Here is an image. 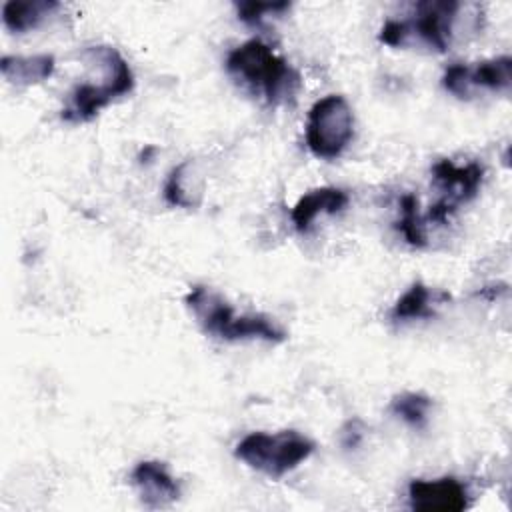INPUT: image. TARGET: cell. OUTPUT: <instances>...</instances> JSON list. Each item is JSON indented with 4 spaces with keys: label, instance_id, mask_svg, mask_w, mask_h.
I'll list each match as a JSON object with an SVG mask.
<instances>
[{
    "label": "cell",
    "instance_id": "1",
    "mask_svg": "<svg viewBox=\"0 0 512 512\" xmlns=\"http://www.w3.org/2000/svg\"><path fill=\"white\" fill-rule=\"evenodd\" d=\"M226 72L250 94L268 104H286L300 90V74L266 42L252 38L226 56Z\"/></svg>",
    "mask_w": 512,
    "mask_h": 512
},
{
    "label": "cell",
    "instance_id": "2",
    "mask_svg": "<svg viewBox=\"0 0 512 512\" xmlns=\"http://www.w3.org/2000/svg\"><path fill=\"white\" fill-rule=\"evenodd\" d=\"M184 304L196 318L200 330L218 340H262L268 344H280L288 338L286 330L278 326L270 316L260 312L236 314L224 296L202 284H196L188 290Z\"/></svg>",
    "mask_w": 512,
    "mask_h": 512
},
{
    "label": "cell",
    "instance_id": "3",
    "mask_svg": "<svg viewBox=\"0 0 512 512\" xmlns=\"http://www.w3.org/2000/svg\"><path fill=\"white\" fill-rule=\"evenodd\" d=\"M82 54L84 58H88V62L96 64V68L100 70V78L98 82L86 80L70 90L60 112L62 120L70 124L90 122L110 102L124 94H130L136 84L130 64L116 48L96 44L86 48Z\"/></svg>",
    "mask_w": 512,
    "mask_h": 512
},
{
    "label": "cell",
    "instance_id": "4",
    "mask_svg": "<svg viewBox=\"0 0 512 512\" xmlns=\"http://www.w3.org/2000/svg\"><path fill=\"white\" fill-rule=\"evenodd\" d=\"M460 2L454 0H428L418 2L410 18L386 20L380 28L378 40L392 48L422 44L434 52H446L452 44Z\"/></svg>",
    "mask_w": 512,
    "mask_h": 512
},
{
    "label": "cell",
    "instance_id": "5",
    "mask_svg": "<svg viewBox=\"0 0 512 512\" xmlns=\"http://www.w3.org/2000/svg\"><path fill=\"white\" fill-rule=\"evenodd\" d=\"M314 448V440L296 430H280L274 434L250 432L236 444L234 456L248 468L272 480H280L306 462Z\"/></svg>",
    "mask_w": 512,
    "mask_h": 512
},
{
    "label": "cell",
    "instance_id": "6",
    "mask_svg": "<svg viewBox=\"0 0 512 512\" xmlns=\"http://www.w3.org/2000/svg\"><path fill=\"white\" fill-rule=\"evenodd\" d=\"M354 138V112L340 94H328L312 104L306 118V146L320 160H334Z\"/></svg>",
    "mask_w": 512,
    "mask_h": 512
},
{
    "label": "cell",
    "instance_id": "7",
    "mask_svg": "<svg viewBox=\"0 0 512 512\" xmlns=\"http://www.w3.org/2000/svg\"><path fill=\"white\" fill-rule=\"evenodd\" d=\"M432 180L440 190V198L424 214L426 224H446L460 204L476 198L482 180L484 166L480 162L456 164L450 158H442L432 166Z\"/></svg>",
    "mask_w": 512,
    "mask_h": 512
},
{
    "label": "cell",
    "instance_id": "8",
    "mask_svg": "<svg viewBox=\"0 0 512 512\" xmlns=\"http://www.w3.org/2000/svg\"><path fill=\"white\" fill-rule=\"evenodd\" d=\"M510 84H512V58L508 54L476 62V66L454 62L442 74L444 90L460 100H468L476 96L478 90L506 94L510 90Z\"/></svg>",
    "mask_w": 512,
    "mask_h": 512
},
{
    "label": "cell",
    "instance_id": "9",
    "mask_svg": "<svg viewBox=\"0 0 512 512\" xmlns=\"http://www.w3.org/2000/svg\"><path fill=\"white\" fill-rule=\"evenodd\" d=\"M408 506L420 512H460L470 506V492L454 476L414 478L408 484Z\"/></svg>",
    "mask_w": 512,
    "mask_h": 512
},
{
    "label": "cell",
    "instance_id": "10",
    "mask_svg": "<svg viewBox=\"0 0 512 512\" xmlns=\"http://www.w3.org/2000/svg\"><path fill=\"white\" fill-rule=\"evenodd\" d=\"M130 482L136 488L140 502L148 508H166L180 498V484L166 464L158 460L138 462L130 474Z\"/></svg>",
    "mask_w": 512,
    "mask_h": 512
},
{
    "label": "cell",
    "instance_id": "11",
    "mask_svg": "<svg viewBox=\"0 0 512 512\" xmlns=\"http://www.w3.org/2000/svg\"><path fill=\"white\" fill-rule=\"evenodd\" d=\"M348 194L336 186H322L298 198L290 212V220L298 232H306L322 214H338L348 206Z\"/></svg>",
    "mask_w": 512,
    "mask_h": 512
},
{
    "label": "cell",
    "instance_id": "12",
    "mask_svg": "<svg viewBox=\"0 0 512 512\" xmlns=\"http://www.w3.org/2000/svg\"><path fill=\"white\" fill-rule=\"evenodd\" d=\"M56 60L52 54H32V56H2L0 70L4 80L18 88L34 86L48 80L54 74Z\"/></svg>",
    "mask_w": 512,
    "mask_h": 512
},
{
    "label": "cell",
    "instance_id": "13",
    "mask_svg": "<svg viewBox=\"0 0 512 512\" xmlns=\"http://www.w3.org/2000/svg\"><path fill=\"white\" fill-rule=\"evenodd\" d=\"M448 298L446 294H436L430 286L424 282H414L390 308L388 318L394 324L400 322H412V320H426L436 314V306L440 300Z\"/></svg>",
    "mask_w": 512,
    "mask_h": 512
},
{
    "label": "cell",
    "instance_id": "14",
    "mask_svg": "<svg viewBox=\"0 0 512 512\" xmlns=\"http://www.w3.org/2000/svg\"><path fill=\"white\" fill-rule=\"evenodd\" d=\"M202 176L194 172L190 160L174 166L164 182V200L176 208H196L202 200Z\"/></svg>",
    "mask_w": 512,
    "mask_h": 512
},
{
    "label": "cell",
    "instance_id": "15",
    "mask_svg": "<svg viewBox=\"0 0 512 512\" xmlns=\"http://www.w3.org/2000/svg\"><path fill=\"white\" fill-rule=\"evenodd\" d=\"M58 6L54 0H10L2 6V22L10 32L24 34L38 28Z\"/></svg>",
    "mask_w": 512,
    "mask_h": 512
},
{
    "label": "cell",
    "instance_id": "16",
    "mask_svg": "<svg viewBox=\"0 0 512 512\" xmlns=\"http://www.w3.org/2000/svg\"><path fill=\"white\" fill-rule=\"evenodd\" d=\"M396 228L406 244L414 248H426L428 234H426V218L420 212L418 198L414 194H404L400 198V218L396 222Z\"/></svg>",
    "mask_w": 512,
    "mask_h": 512
},
{
    "label": "cell",
    "instance_id": "17",
    "mask_svg": "<svg viewBox=\"0 0 512 512\" xmlns=\"http://www.w3.org/2000/svg\"><path fill=\"white\" fill-rule=\"evenodd\" d=\"M432 400L420 392H402L390 400V414L400 418L414 430H422L428 424Z\"/></svg>",
    "mask_w": 512,
    "mask_h": 512
},
{
    "label": "cell",
    "instance_id": "18",
    "mask_svg": "<svg viewBox=\"0 0 512 512\" xmlns=\"http://www.w3.org/2000/svg\"><path fill=\"white\" fill-rule=\"evenodd\" d=\"M236 14L238 18L248 24V26H260L266 18L270 16H282L290 10V2H254V0H248V2H236Z\"/></svg>",
    "mask_w": 512,
    "mask_h": 512
},
{
    "label": "cell",
    "instance_id": "19",
    "mask_svg": "<svg viewBox=\"0 0 512 512\" xmlns=\"http://www.w3.org/2000/svg\"><path fill=\"white\" fill-rule=\"evenodd\" d=\"M364 438V426L358 418L348 420L340 430V442L344 448H356Z\"/></svg>",
    "mask_w": 512,
    "mask_h": 512
}]
</instances>
